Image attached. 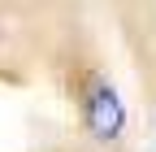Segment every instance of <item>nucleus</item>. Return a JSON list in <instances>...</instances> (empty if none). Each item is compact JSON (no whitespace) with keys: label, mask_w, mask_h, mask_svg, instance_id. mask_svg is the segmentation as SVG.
Instances as JSON below:
<instances>
[{"label":"nucleus","mask_w":156,"mask_h":152,"mask_svg":"<svg viewBox=\"0 0 156 152\" xmlns=\"http://www.w3.org/2000/svg\"><path fill=\"white\" fill-rule=\"evenodd\" d=\"M122 122H126V109L117 100L113 87H95L87 96V130L95 139H117L122 135Z\"/></svg>","instance_id":"f257e3e1"}]
</instances>
